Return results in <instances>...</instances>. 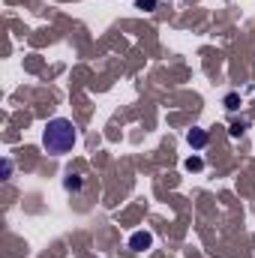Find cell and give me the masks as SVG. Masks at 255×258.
Returning <instances> with one entry per match:
<instances>
[{
    "label": "cell",
    "mask_w": 255,
    "mask_h": 258,
    "mask_svg": "<svg viewBox=\"0 0 255 258\" xmlns=\"http://www.w3.org/2000/svg\"><path fill=\"white\" fill-rule=\"evenodd\" d=\"M156 3H159V0H135V6H138V9H144V12H153V9H156Z\"/></svg>",
    "instance_id": "52a82bcc"
},
{
    "label": "cell",
    "mask_w": 255,
    "mask_h": 258,
    "mask_svg": "<svg viewBox=\"0 0 255 258\" xmlns=\"http://www.w3.org/2000/svg\"><path fill=\"white\" fill-rule=\"evenodd\" d=\"M237 105H240V96H237V93H228V96H225V108H228V111H234Z\"/></svg>",
    "instance_id": "8992f818"
},
{
    "label": "cell",
    "mask_w": 255,
    "mask_h": 258,
    "mask_svg": "<svg viewBox=\"0 0 255 258\" xmlns=\"http://www.w3.org/2000/svg\"><path fill=\"white\" fill-rule=\"evenodd\" d=\"M186 168H189V171H198V168H201V159H186Z\"/></svg>",
    "instance_id": "ba28073f"
},
{
    "label": "cell",
    "mask_w": 255,
    "mask_h": 258,
    "mask_svg": "<svg viewBox=\"0 0 255 258\" xmlns=\"http://www.w3.org/2000/svg\"><path fill=\"white\" fill-rule=\"evenodd\" d=\"M246 126H249L246 120H240V123H231V126H228V135H231V138H240V135L246 132Z\"/></svg>",
    "instance_id": "5b68a950"
},
{
    "label": "cell",
    "mask_w": 255,
    "mask_h": 258,
    "mask_svg": "<svg viewBox=\"0 0 255 258\" xmlns=\"http://www.w3.org/2000/svg\"><path fill=\"white\" fill-rule=\"evenodd\" d=\"M186 141H189L192 150H204V147H207V132L201 126H192L189 135H186Z\"/></svg>",
    "instance_id": "3957f363"
},
{
    "label": "cell",
    "mask_w": 255,
    "mask_h": 258,
    "mask_svg": "<svg viewBox=\"0 0 255 258\" xmlns=\"http://www.w3.org/2000/svg\"><path fill=\"white\" fill-rule=\"evenodd\" d=\"M153 246V234L150 231H135V234H129V249L132 252H144V249H150Z\"/></svg>",
    "instance_id": "7a4b0ae2"
},
{
    "label": "cell",
    "mask_w": 255,
    "mask_h": 258,
    "mask_svg": "<svg viewBox=\"0 0 255 258\" xmlns=\"http://www.w3.org/2000/svg\"><path fill=\"white\" fill-rule=\"evenodd\" d=\"M78 141V132H75V123L66 120V117H54L48 120L45 129H42V147L51 153V156H63L75 147Z\"/></svg>",
    "instance_id": "6da1fadb"
},
{
    "label": "cell",
    "mask_w": 255,
    "mask_h": 258,
    "mask_svg": "<svg viewBox=\"0 0 255 258\" xmlns=\"http://www.w3.org/2000/svg\"><path fill=\"white\" fill-rule=\"evenodd\" d=\"M63 186L69 189V192H78V189H81V177H78V174H66Z\"/></svg>",
    "instance_id": "277c9868"
}]
</instances>
